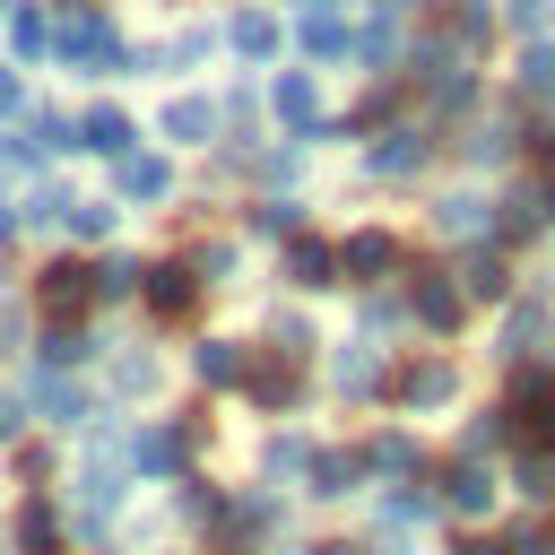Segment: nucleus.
I'll return each mask as SVG.
<instances>
[{
	"label": "nucleus",
	"mask_w": 555,
	"mask_h": 555,
	"mask_svg": "<svg viewBox=\"0 0 555 555\" xmlns=\"http://www.w3.org/2000/svg\"><path fill=\"white\" fill-rule=\"evenodd\" d=\"M512 486H520V503H555V442H520Z\"/></svg>",
	"instance_id": "0eeeda50"
},
{
	"label": "nucleus",
	"mask_w": 555,
	"mask_h": 555,
	"mask_svg": "<svg viewBox=\"0 0 555 555\" xmlns=\"http://www.w3.org/2000/svg\"><path fill=\"white\" fill-rule=\"evenodd\" d=\"M26 390H35V408H43V416H78V390H69L61 373H35Z\"/></svg>",
	"instance_id": "a878e982"
},
{
	"label": "nucleus",
	"mask_w": 555,
	"mask_h": 555,
	"mask_svg": "<svg viewBox=\"0 0 555 555\" xmlns=\"http://www.w3.org/2000/svg\"><path fill=\"white\" fill-rule=\"evenodd\" d=\"M182 451H199V425H182V434H147V442H139V468H173Z\"/></svg>",
	"instance_id": "4be33fe9"
},
{
	"label": "nucleus",
	"mask_w": 555,
	"mask_h": 555,
	"mask_svg": "<svg viewBox=\"0 0 555 555\" xmlns=\"http://www.w3.org/2000/svg\"><path fill=\"white\" fill-rule=\"evenodd\" d=\"M165 182H173V173H165L156 156H121V191H130V199H156Z\"/></svg>",
	"instance_id": "5701e85b"
},
{
	"label": "nucleus",
	"mask_w": 555,
	"mask_h": 555,
	"mask_svg": "<svg viewBox=\"0 0 555 555\" xmlns=\"http://www.w3.org/2000/svg\"><path fill=\"white\" fill-rule=\"evenodd\" d=\"M234 52H243V61H269V52H278V17L243 9V17H234Z\"/></svg>",
	"instance_id": "dca6fc26"
},
{
	"label": "nucleus",
	"mask_w": 555,
	"mask_h": 555,
	"mask_svg": "<svg viewBox=\"0 0 555 555\" xmlns=\"http://www.w3.org/2000/svg\"><path fill=\"white\" fill-rule=\"evenodd\" d=\"M338 382H347V390H364V382H373V356H364V347H347V356H338Z\"/></svg>",
	"instance_id": "7c9ffc66"
},
{
	"label": "nucleus",
	"mask_w": 555,
	"mask_h": 555,
	"mask_svg": "<svg viewBox=\"0 0 555 555\" xmlns=\"http://www.w3.org/2000/svg\"><path fill=\"white\" fill-rule=\"evenodd\" d=\"M338 269H347V278H382V269H399V243H390L382 225H364V234L338 243Z\"/></svg>",
	"instance_id": "7ed1b4c3"
},
{
	"label": "nucleus",
	"mask_w": 555,
	"mask_h": 555,
	"mask_svg": "<svg viewBox=\"0 0 555 555\" xmlns=\"http://www.w3.org/2000/svg\"><path fill=\"white\" fill-rule=\"evenodd\" d=\"M0 9H9V0H0Z\"/></svg>",
	"instance_id": "c9c22d12"
},
{
	"label": "nucleus",
	"mask_w": 555,
	"mask_h": 555,
	"mask_svg": "<svg viewBox=\"0 0 555 555\" xmlns=\"http://www.w3.org/2000/svg\"><path fill=\"white\" fill-rule=\"evenodd\" d=\"M520 95H555V52L546 43H520V69H512Z\"/></svg>",
	"instance_id": "6ab92c4d"
},
{
	"label": "nucleus",
	"mask_w": 555,
	"mask_h": 555,
	"mask_svg": "<svg viewBox=\"0 0 555 555\" xmlns=\"http://www.w3.org/2000/svg\"><path fill=\"white\" fill-rule=\"evenodd\" d=\"M364 165H373V173H416V165H425V139H416V130H382V139L364 147Z\"/></svg>",
	"instance_id": "1a4fd4ad"
},
{
	"label": "nucleus",
	"mask_w": 555,
	"mask_h": 555,
	"mask_svg": "<svg viewBox=\"0 0 555 555\" xmlns=\"http://www.w3.org/2000/svg\"><path fill=\"white\" fill-rule=\"evenodd\" d=\"M9 425H17V408H0V442H9Z\"/></svg>",
	"instance_id": "f704fd0d"
},
{
	"label": "nucleus",
	"mask_w": 555,
	"mask_h": 555,
	"mask_svg": "<svg viewBox=\"0 0 555 555\" xmlns=\"http://www.w3.org/2000/svg\"><path fill=\"white\" fill-rule=\"evenodd\" d=\"M364 460H373V468H408V460H416V442H408V434H382Z\"/></svg>",
	"instance_id": "c85d7f7f"
},
{
	"label": "nucleus",
	"mask_w": 555,
	"mask_h": 555,
	"mask_svg": "<svg viewBox=\"0 0 555 555\" xmlns=\"http://www.w3.org/2000/svg\"><path fill=\"white\" fill-rule=\"evenodd\" d=\"M17 113V69H0V121Z\"/></svg>",
	"instance_id": "2f4dec72"
},
{
	"label": "nucleus",
	"mask_w": 555,
	"mask_h": 555,
	"mask_svg": "<svg viewBox=\"0 0 555 555\" xmlns=\"http://www.w3.org/2000/svg\"><path fill=\"white\" fill-rule=\"evenodd\" d=\"M295 9H304V17H338V0H295Z\"/></svg>",
	"instance_id": "473e14b6"
},
{
	"label": "nucleus",
	"mask_w": 555,
	"mask_h": 555,
	"mask_svg": "<svg viewBox=\"0 0 555 555\" xmlns=\"http://www.w3.org/2000/svg\"><path fill=\"white\" fill-rule=\"evenodd\" d=\"M165 139H173V147H208V139H217V104H208V95H173V104H165Z\"/></svg>",
	"instance_id": "f03ea898"
},
{
	"label": "nucleus",
	"mask_w": 555,
	"mask_h": 555,
	"mask_svg": "<svg viewBox=\"0 0 555 555\" xmlns=\"http://www.w3.org/2000/svg\"><path fill=\"white\" fill-rule=\"evenodd\" d=\"M278 121H286V130H312V78H304V69L278 78Z\"/></svg>",
	"instance_id": "f3484780"
},
{
	"label": "nucleus",
	"mask_w": 555,
	"mask_h": 555,
	"mask_svg": "<svg viewBox=\"0 0 555 555\" xmlns=\"http://www.w3.org/2000/svg\"><path fill=\"white\" fill-rule=\"evenodd\" d=\"M477 208H486V199H477V191H451V199H442V208H434V225H442V234H477V225H486V217H477Z\"/></svg>",
	"instance_id": "b1692460"
},
{
	"label": "nucleus",
	"mask_w": 555,
	"mask_h": 555,
	"mask_svg": "<svg viewBox=\"0 0 555 555\" xmlns=\"http://www.w3.org/2000/svg\"><path fill=\"white\" fill-rule=\"evenodd\" d=\"M243 390H251L260 408H295V364H286V356H251V364H243Z\"/></svg>",
	"instance_id": "423d86ee"
},
{
	"label": "nucleus",
	"mask_w": 555,
	"mask_h": 555,
	"mask_svg": "<svg viewBox=\"0 0 555 555\" xmlns=\"http://www.w3.org/2000/svg\"><path fill=\"white\" fill-rule=\"evenodd\" d=\"M147 382H156L147 356H121V364H113V390H147Z\"/></svg>",
	"instance_id": "c756f323"
},
{
	"label": "nucleus",
	"mask_w": 555,
	"mask_h": 555,
	"mask_svg": "<svg viewBox=\"0 0 555 555\" xmlns=\"http://www.w3.org/2000/svg\"><path fill=\"white\" fill-rule=\"evenodd\" d=\"M286 278H295V286H338V251H330V243H295V251H286Z\"/></svg>",
	"instance_id": "f8f14e48"
},
{
	"label": "nucleus",
	"mask_w": 555,
	"mask_h": 555,
	"mask_svg": "<svg viewBox=\"0 0 555 555\" xmlns=\"http://www.w3.org/2000/svg\"><path fill=\"white\" fill-rule=\"evenodd\" d=\"M78 486H87V512L104 520V512L121 503V460H104V451H87V468H78Z\"/></svg>",
	"instance_id": "9b49d317"
},
{
	"label": "nucleus",
	"mask_w": 555,
	"mask_h": 555,
	"mask_svg": "<svg viewBox=\"0 0 555 555\" xmlns=\"http://www.w3.org/2000/svg\"><path fill=\"white\" fill-rule=\"evenodd\" d=\"M416 321H425V330H460V286L416 278Z\"/></svg>",
	"instance_id": "ddd939ff"
},
{
	"label": "nucleus",
	"mask_w": 555,
	"mask_h": 555,
	"mask_svg": "<svg viewBox=\"0 0 555 555\" xmlns=\"http://www.w3.org/2000/svg\"><path fill=\"white\" fill-rule=\"evenodd\" d=\"M61 225L95 243V234H113V208H104V199H69V217H61Z\"/></svg>",
	"instance_id": "bb28decb"
},
{
	"label": "nucleus",
	"mask_w": 555,
	"mask_h": 555,
	"mask_svg": "<svg viewBox=\"0 0 555 555\" xmlns=\"http://www.w3.org/2000/svg\"><path fill=\"white\" fill-rule=\"evenodd\" d=\"M442 399H451V364H442V356L408 364V382H399V408H442Z\"/></svg>",
	"instance_id": "9d476101"
},
{
	"label": "nucleus",
	"mask_w": 555,
	"mask_h": 555,
	"mask_svg": "<svg viewBox=\"0 0 555 555\" xmlns=\"http://www.w3.org/2000/svg\"><path fill=\"white\" fill-rule=\"evenodd\" d=\"M295 43H304L312 61H338V52H347V26H338V17H304V26H295Z\"/></svg>",
	"instance_id": "412c9836"
},
{
	"label": "nucleus",
	"mask_w": 555,
	"mask_h": 555,
	"mask_svg": "<svg viewBox=\"0 0 555 555\" xmlns=\"http://www.w3.org/2000/svg\"><path fill=\"white\" fill-rule=\"evenodd\" d=\"M78 147H95V156H130V113H113V104H95V113L78 121Z\"/></svg>",
	"instance_id": "6e6552de"
},
{
	"label": "nucleus",
	"mask_w": 555,
	"mask_h": 555,
	"mask_svg": "<svg viewBox=\"0 0 555 555\" xmlns=\"http://www.w3.org/2000/svg\"><path fill=\"white\" fill-rule=\"evenodd\" d=\"M356 468L364 460H347V451H312V494H356Z\"/></svg>",
	"instance_id": "a211bd4d"
},
{
	"label": "nucleus",
	"mask_w": 555,
	"mask_h": 555,
	"mask_svg": "<svg viewBox=\"0 0 555 555\" xmlns=\"http://www.w3.org/2000/svg\"><path fill=\"white\" fill-rule=\"evenodd\" d=\"M17 538H26V555H43V546H52V503H35V494H26V512H17Z\"/></svg>",
	"instance_id": "cd10ccee"
},
{
	"label": "nucleus",
	"mask_w": 555,
	"mask_h": 555,
	"mask_svg": "<svg viewBox=\"0 0 555 555\" xmlns=\"http://www.w3.org/2000/svg\"><path fill=\"white\" fill-rule=\"evenodd\" d=\"M191 364H199V382H217V390H225V382H243V364H251V356H234V338H199V356H191Z\"/></svg>",
	"instance_id": "2eb2a0df"
},
{
	"label": "nucleus",
	"mask_w": 555,
	"mask_h": 555,
	"mask_svg": "<svg viewBox=\"0 0 555 555\" xmlns=\"http://www.w3.org/2000/svg\"><path fill=\"white\" fill-rule=\"evenodd\" d=\"M52 43H61V61H78V69H104V61H113V26H104L95 9H69Z\"/></svg>",
	"instance_id": "f257e3e1"
},
{
	"label": "nucleus",
	"mask_w": 555,
	"mask_h": 555,
	"mask_svg": "<svg viewBox=\"0 0 555 555\" xmlns=\"http://www.w3.org/2000/svg\"><path fill=\"white\" fill-rule=\"evenodd\" d=\"M9 43H17L26 61H43V52H52V17H43V9H17V17H9Z\"/></svg>",
	"instance_id": "aec40b11"
},
{
	"label": "nucleus",
	"mask_w": 555,
	"mask_h": 555,
	"mask_svg": "<svg viewBox=\"0 0 555 555\" xmlns=\"http://www.w3.org/2000/svg\"><path fill=\"white\" fill-rule=\"evenodd\" d=\"M538 217H546V191H512L503 199V234H538Z\"/></svg>",
	"instance_id": "393cba45"
},
{
	"label": "nucleus",
	"mask_w": 555,
	"mask_h": 555,
	"mask_svg": "<svg viewBox=\"0 0 555 555\" xmlns=\"http://www.w3.org/2000/svg\"><path fill=\"white\" fill-rule=\"evenodd\" d=\"M191 295H199V286H191V269H173V260H165V269H147V304H156V312H191Z\"/></svg>",
	"instance_id": "4468645a"
},
{
	"label": "nucleus",
	"mask_w": 555,
	"mask_h": 555,
	"mask_svg": "<svg viewBox=\"0 0 555 555\" xmlns=\"http://www.w3.org/2000/svg\"><path fill=\"white\" fill-rule=\"evenodd\" d=\"M442 503H451L460 520H486V512H494V477H486L477 460H460V468L442 477Z\"/></svg>",
	"instance_id": "39448f33"
},
{
	"label": "nucleus",
	"mask_w": 555,
	"mask_h": 555,
	"mask_svg": "<svg viewBox=\"0 0 555 555\" xmlns=\"http://www.w3.org/2000/svg\"><path fill=\"white\" fill-rule=\"evenodd\" d=\"M538 9H546V0H512V17H538Z\"/></svg>",
	"instance_id": "72a5a7b5"
},
{
	"label": "nucleus",
	"mask_w": 555,
	"mask_h": 555,
	"mask_svg": "<svg viewBox=\"0 0 555 555\" xmlns=\"http://www.w3.org/2000/svg\"><path fill=\"white\" fill-rule=\"evenodd\" d=\"M95 304V269H43V312L69 330V312H87Z\"/></svg>",
	"instance_id": "20e7f679"
}]
</instances>
